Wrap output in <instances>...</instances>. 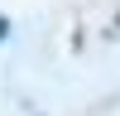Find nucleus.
Listing matches in <instances>:
<instances>
[]
</instances>
